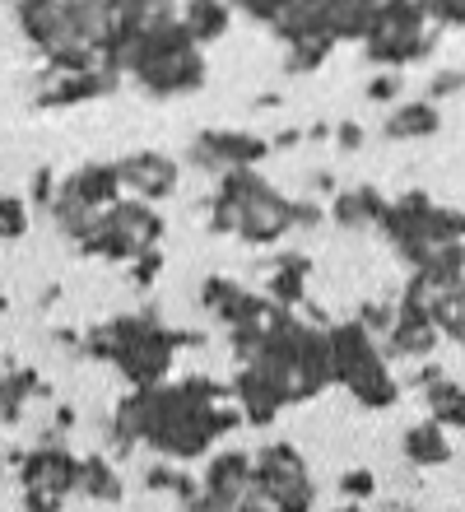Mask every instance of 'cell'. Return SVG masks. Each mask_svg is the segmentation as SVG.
Listing matches in <instances>:
<instances>
[{
    "label": "cell",
    "mask_w": 465,
    "mask_h": 512,
    "mask_svg": "<svg viewBox=\"0 0 465 512\" xmlns=\"http://www.w3.org/2000/svg\"><path fill=\"white\" fill-rule=\"evenodd\" d=\"M117 70L131 75L149 98H182L205 84V56H200V42L186 33L182 14L140 28L117 52Z\"/></svg>",
    "instance_id": "6da1fadb"
},
{
    "label": "cell",
    "mask_w": 465,
    "mask_h": 512,
    "mask_svg": "<svg viewBox=\"0 0 465 512\" xmlns=\"http://www.w3.org/2000/svg\"><path fill=\"white\" fill-rule=\"evenodd\" d=\"M177 350L182 340L159 322V312H126V317L84 331V354L112 364L131 387H159L173 373Z\"/></svg>",
    "instance_id": "7a4b0ae2"
},
{
    "label": "cell",
    "mask_w": 465,
    "mask_h": 512,
    "mask_svg": "<svg viewBox=\"0 0 465 512\" xmlns=\"http://www.w3.org/2000/svg\"><path fill=\"white\" fill-rule=\"evenodd\" d=\"M331 340V364H335V382L363 405V410H391L400 401V382L386 368V350L382 340L372 336L368 326L354 322H335L326 326Z\"/></svg>",
    "instance_id": "3957f363"
},
{
    "label": "cell",
    "mask_w": 465,
    "mask_h": 512,
    "mask_svg": "<svg viewBox=\"0 0 465 512\" xmlns=\"http://www.w3.org/2000/svg\"><path fill=\"white\" fill-rule=\"evenodd\" d=\"M228 201H238V233L247 247H270L293 229V201L275 191L256 168H228L219 173V187Z\"/></svg>",
    "instance_id": "277c9868"
},
{
    "label": "cell",
    "mask_w": 465,
    "mask_h": 512,
    "mask_svg": "<svg viewBox=\"0 0 465 512\" xmlns=\"http://www.w3.org/2000/svg\"><path fill=\"white\" fill-rule=\"evenodd\" d=\"M270 154V140L252 131H205L191 140L186 149V163L196 173H228V168H256V163Z\"/></svg>",
    "instance_id": "5b68a950"
},
{
    "label": "cell",
    "mask_w": 465,
    "mask_h": 512,
    "mask_svg": "<svg viewBox=\"0 0 465 512\" xmlns=\"http://www.w3.org/2000/svg\"><path fill=\"white\" fill-rule=\"evenodd\" d=\"M80 461L70 447L42 443L33 452H19L14 466L24 475V489H56V494H80Z\"/></svg>",
    "instance_id": "8992f818"
},
{
    "label": "cell",
    "mask_w": 465,
    "mask_h": 512,
    "mask_svg": "<svg viewBox=\"0 0 465 512\" xmlns=\"http://www.w3.org/2000/svg\"><path fill=\"white\" fill-rule=\"evenodd\" d=\"M121 84V70L93 66V70H47L38 89V108H70V103H93V98L112 94Z\"/></svg>",
    "instance_id": "52a82bcc"
},
{
    "label": "cell",
    "mask_w": 465,
    "mask_h": 512,
    "mask_svg": "<svg viewBox=\"0 0 465 512\" xmlns=\"http://www.w3.org/2000/svg\"><path fill=\"white\" fill-rule=\"evenodd\" d=\"M438 322H433V312L419 308V303H396V326H391V336L382 340L386 359H410V364H424L433 359L438 350Z\"/></svg>",
    "instance_id": "ba28073f"
},
{
    "label": "cell",
    "mask_w": 465,
    "mask_h": 512,
    "mask_svg": "<svg viewBox=\"0 0 465 512\" xmlns=\"http://www.w3.org/2000/svg\"><path fill=\"white\" fill-rule=\"evenodd\" d=\"M117 173H121V187L131 196H140V201H168L177 191L182 168H177V159L159 154V149H135V154H126L117 163Z\"/></svg>",
    "instance_id": "9c48e42d"
},
{
    "label": "cell",
    "mask_w": 465,
    "mask_h": 512,
    "mask_svg": "<svg viewBox=\"0 0 465 512\" xmlns=\"http://www.w3.org/2000/svg\"><path fill=\"white\" fill-rule=\"evenodd\" d=\"M233 396H238V410H242L247 424H270L284 405H293L289 387H284L279 378H270L266 368H256V364H238Z\"/></svg>",
    "instance_id": "30bf717a"
},
{
    "label": "cell",
    "mask_w": 465,
    "mask_h": 512,
    "mask_svg": "<svg viewBox=\"0 0 465 512\" xmlns=\"http://www.w3.org/2000/svg\"><path fill=\"white\" fill-rule=\"evenodd\" d=\"M103 224L107 229H117L126 243L135 247V256L149 252V247H159L163 238V215L154 210V201H140V196H121L103 210Z\"/></svg>",
    "instance_id": "8fae6325"
},
{
    "label": "cell",
    "mask_w": 465,
    "mask_h": 512,
    "mask_svg": "<svg viewBox=\"0 0 465 512\" xmlns=\"http://www.w3.org/2000/svg\"><path fill=\"white\" fill-rule=\"evenodd\" d=\"M252 485H256V457L252 452H219V457L205 466V480H200L205 494H214V499H233V503H238Z\"/></svg>",
    "instance_id": "7c38bea8"
},
{
    "label": "cell",
    "mask_w": 465,
    "mask_h": 512,
    "mask_svg": "<svg viewBox=\"0 0 465 512\" xmlns=\"http://www.w3.org/2000/svg\"><path fill=\"white\" fill-rule=\"evenodd\" d=\"M386 196L382 191H372V187H349V191H335V201H331V219L340 224V229L349 233H359V229H377L386 215Z\"/></svg>",
    "instance_id": "4fadbf2b"
},
{
    "label": "cell",
    "mask_w": 465,
    "mask_h": 512,
    "mask_svg": "<svg viewBox=\"0 0 465 512\" xmlns=\"http://www.w3.org/2000/svg\"><path fill=\"white\" fill-rule=\"evenodd\" d=\"M66 191H75L84 205H93V210H107L112 201H121V173L117 163H84V168H75V173L61 182Z\"/></svg>",
    "instance_id": "5bb4252c"
},
{
    "label": "cell",
    "mask_w": 465,
    "mask_h": 512,
    "mask_svg": "<svg viewBox=\"0 0 465 512\" xmlns=\"http://www.w3.org/2000/svg\"><path fill=\"white\" fill-rule=\"evenodd\" d=\"M307 275H312V261L298 252H284L275 261V270H270L266 280V298L270 303H279V308H303L307 303Z\"/></svg>",
    "instance_id": "9a60e30c"
},
{
    "label": "cell",
    "mask_w": 465,
    "mask_h": 512,
    "mask_svg": "<svg viewBox=\"0 0 465 512\" xmlns=\"http://www.w3.org/2000/svg\"><path fill=\"white\" fill-rule=\"evenodd\" d=\"M442 131V112L433 98H414V103H400L391 117L382 122L386 140H428V135Z\"/></svg>",
    "instance_id": "2e32d148"
},
{
    "label": "cell",
    "mask_w": 465,
    "mask_h": 512,
    "mask_svg": "<svg viewBox=\"0 0 465 512\" xmlns=\"http://www.w3.org/2000/svg\"><path fill=\"white\" fill-rule=\"evenodd\" d=\"M400 447H405L410 466H447V461H452L447 424H438L433 415L419 419V424H410V429H405V438H400Z\"/></svg>",
    "instance_id": "e0dca14e"
},
{
    "label": "cell",
    "mask_w": 465,
    "mask_h": 512,
    "mask_svg": "<svg viewBox=\"0 0 465 512\" xmlns=\"http://www.w3.org/2000/svg\"><path fill=\"white\" fill-rule=\"evenodd\" d=\"M182 24H186V33L205 47V42H214V38H224L228 33V24H233V5H228V0H186Z\"/></svg>",
    "instance_id": "ac0fdd59"
},
{
    "label": "cell",
    "mask_w": 465,
    "mask_h": 512,
    "mask_svg": "<svg viewBox=\"0 0 465 512\" xmlns=\"http://www.w3.org/2000/svg\"><path fill=\"white\" fill-rule=\"evenodd\" d=\"M33 396H52V391L42 387L33 368H10L0 378V424H19V415H24V405Z\"/></svg>",
    "instance_id": "d6986e66"
},
{
    "label": "cell",
    "mask_w": 465,
    "mask_h": 512,
    "mask_svg": "<svg viewBox=\"0 0 465 512\" xmlns=\"http://www.w3.org/2000/svg\"><path fill=\"white\" fill-rule=\"evenodd\" d=\"M261 489L279 503V512H312V503H317L307 466H293V471H284V475H270V480H261Z\"/></svg>",
    "instance_id": "ffe728a7"
},
{
    "label": "cell",
    "mask_w": 465,
    "mask_h": 512,
    "mask_svg": "<svg viewBox=\"0 0 465 512\" xmlns=\"http://www.w3.org/2000/svg\"><path fill=\"white\" fill-rule=\"evenodd\" d=\"M80 494L93 503H121V475L112 471V461L98 452L80 461Z\"/></svg>",
    "instance_id": "44dd1931"
},
{
    "label": "cell",
    "mask_w": 465,
    "mask_h": 512,
    "mask_svg": "<svg viewBox=\"0 0 465 512\" xmlns=\"http://www.w3.org/2000/svg\"><path fill=\"white\" fill-rule=\"evenodd\" d=\"M98 215H103V210H93V205H84L80 196H75V191H56V201H52V219H56V229L66 233L70 243H80L84 233L93 229V224H98Z\"/></svg>",
    "instance_id": "7402d4cb"
},
{
    "label": "cell",
    "mask_w": 465,
    "mask_h": 512,
    "mask_svg": "<svg viewBox=\"0 0 465 512\" xmlns=\"http://www.w3.org/2000/svg\"><path fill=\"white\" fill-rule=\"evenodd\" d=\"M428 312H433V322H438L442 336L456 340V345H465V275L452 284V289H442Z\"/></svg>",
    "instance_id": "603a6c76"
},
{
    "label": "cell",
    "mask_w": 465,
    "mask_h": 512,
    "mask_svg": "<svg viewBox=\"0 0 465 512\" xmlns=\"http://www.w3.org/2000/svg\"><path fill=\"white\" fill-rule=\"evenodd\" d=\"M335 52L331 38H303V42H289V52H284V70L289 75H312V70L326 66V56Z\"/></svg>",
    "instance_id": "cb8c5ba5"
},
{
    "label": "cell",
    "mask_w": 465,
    "mask_h": 512,
    "mask_svg": "<svg viewBox=\"0 0 465 512\" xmlns=\"http://www.w3.org/2000/svg\"><path fill=\"white\" fill-rule=\"evenodd\" d=\"M28 233V201L19 196H0V238L14 243V238H24Z\"/></svg>",
    "instance_id": "d4e9b609"
},
{
    "label": "cell",
    "mask_w": 465,
    "mask_h": 512,
    "mask_svg": "<svg viewBox=\"0 0 465 512\" xmlns=\"http://www.w3.org/2000/svg\"><path fill=\"white\" fill-rule=\"evenodd\" d=\"M340 494H345V503H368L377 494V475L368 466H354V471L340 475Z\"/></svg>",
    "instance_id": "484cf974"
},
{
    "label": "cell",
    "mask_w": 465,
    "mask_h": 512,
    "mask_svg": "<svg viewBox=\"0 0 465 512\" xmlns=\"http://www.w3.org/2000/svg\"><path fill=\"white\" fill-rule=\"evenodd\" d=\"M359 322L368 326L377 340H386V336H391V326H396V308H391V303H363Z\"/></svg>",
    "instance_id": "4316f807"
},
{
    "label": "cell",
    "mask_w": 465,
    "mask_h": 512,
    "mask_svg": "<svg viewBox=\"0 0 465 512\" xmlns=\"http://www.w3.org/2000/svg\"><path fill=\"white\" fill-rule=\"evenodd\" d=\"M159 270H163V252H159V247H149V252L135 256V266H131V284H135V289H149V284L159 280Z\"/></svg>",
    "instance_id": "83f0119b"
},
{
    "label": "cell",
    "mask_w": 465,
    "mask_h": 512,
    "mask_svg": "<svg viewBox=\"0 0 465 512\" xmlns=\"http://www.w3.org/2000/svg\"><path fill=\"white\" fill-rule=\"evenodd\" d=\"M456 94H465V66L461 70H438V75L428 80V98H433V103L456 98Z\"/></svg>",
    "instance_id": "f1b7e54d"
},
{
    "label": "cell",
    "mask_w": 465,
    "mask_h": 512,
    "mask_svg": "<svg viewBox=\"0 0 465 512\" xmlns=\"http://www.w3.org/2000/svg\"><path fill=\"white\" fill-rule=\"evenodd\" d=\"M56 191H61V182H56L52 168H38V173L28 177V201H38V205H47V210H52Z\"/></svg>",
    "instance_id": "f546056e"
},
{
    "label": "cell",
    "mask_w": 465,
    "mask_h": 512,
    "mask_svg": "<svg viewBox=\"0 0 465 512\" xmlns=\"http://www.w3.org/2000/svg\"><path fill=\"white\" fill-rule=\"evenodd\" d=\"M400 98V70H382L377 80H368V103H396Z\"/></svg>",
    "instance_id": "4dcf8cb0"
},
{
    "label": "cell",
    "mask_w": 465,
    "mask_h": 512,
    "mask_svg": "<svg viewBox=\"0 0 465 512\" xmlns=\"http://www.w3.org/2000/svg\"><path fill=\"white\" fill-rule=\"evenodd\" d=\"M66 508V494L56 489H24V512H61Z\"/></svg>",
    "instance_id": "1f68e13d"
},
{
    "label": "cell",
    "mask_w": 465,
    "mask_h": 512,
    "mask_svg": "<svg viewBox=\"0 0 465 512\" xmlns=\"http://www.w3.org/2000/svg\"><path fill=\"white\" fill-rule=\"evenodd\" d=\"M331 219V210L317 201H293V229H317V224H326Z\"/></svg>",
    "instance_id": "d6a6232c"
},
{
    "label": "cell",
    "mask_w": 465,
    "mask_h": 512,
    "mask_svg": "<svg viewBox=\"0 0 465 512\" xmlns=\"http://www.w3.org/2000/svg\"><path fill=\"white\" fill-rule=\"evenodd\" d=\"M182 480H186V475L173 471V466H168V457L154 461V466L145 471V485H149V489H173V494H177V485H182Z\"/></svg>",
    "instance_id": "836d02e7"
},
{
    "label": "cell",
    "mask_w": 465,
    "mask_h": 512,
    "mask_svg": "<svg viewBox=\"0 0 465 512\" xmlns=\"http://www.w3.org/2000/svg\"><path fill=\"white\" fill-rule=\"evenodd\" d=\"M363 140H368V135H363L359 122H340V126H335V145L345 149V154H359Z\"/></svg>",
    "instance_id": "e575fe53"
},
{
    "label": "cell",
    "mask_w": 465,
    "mask_h": 512,
    "mask_svg": "<svg viewBox=\"0 0 465 512\" xmlns=\"http://www.w3.org/2000/svg\"><path fill=\"white\" fill-rule=\"evenodd\" d=\"M298 140H307V131H298V126H284V131L270 140V149H293Z\"/></svg>",
    "instance_id": "d590c367"
},
{
    "label": "cell",
    "mask_w": 465,
    "mask_h": 512,
    "mask_svg": "<svg viewBox=\"0 0 465 512\" xmlns=\"http://www.w3.org/2000/svg\"><path fill=\"white\" fill-rule=\"evenodd\" d=\"M312 187H317V191H335V177L331 173H312Z\"/></svg>",
    "instance_id": "8d00e7d4"
},
{
    "label": "cell",
    "mask_w": 465,
    "mask_h": 512,
    "mask_svg": "<svg viewBox=\"0 0 465 512\" xmlns=\"http://www.w3.org/2000/svg\"><path fill=\"white\" fill-rule=\"evenodd\" d=\"M340 512H368V508H363V503H345V508H340Z\"/></svg>",
    "instance_id": "74e56055"
},
{
    "label": "cell",
    "mask_w": 465,
    "mask_h": 512,
    "mask_svg": "<svg viewBox=\"0 0 465 512\" xmlns=\"http://www.w3.org/2000/svg\"><path fill=\"white\" fill-rule=\"evenodd\" d=\"M0 471H5V452H0Z\"/></svg>",
    "instance_id": "f35d334b"
},
{
    "label": "cell",
    "mask_w": 465,
    "mask_h": 512,
    "mask_svg": "<svg viewBox=\"0 0 465 512\" xmlns=\"http://www.w3.org/2000/svg\"><path fill=\"white\" fill-rule=\"evenodd\" d=\"M0 243H5V238H0Z\"/></svg>",
    "instance_id": "ab89813d"
}]
</instances>
